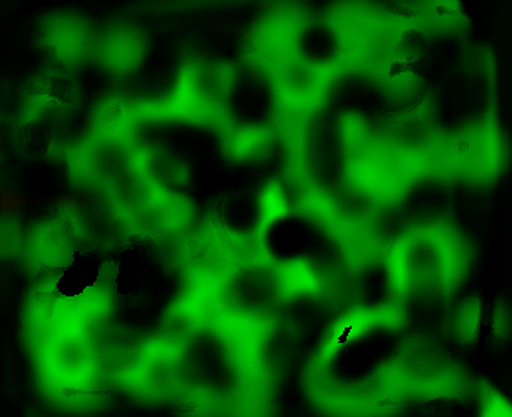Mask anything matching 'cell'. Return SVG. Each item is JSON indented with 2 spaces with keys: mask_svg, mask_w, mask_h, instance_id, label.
<instances>
[{
  "mask_svg": "<svg viewBox=\"0 0 512 417\" xmlns=\"http://www.w3.org/2000/svg\"><path fill=\"white\" fill-rule=\"evenodd\" d=\"M133 113L121 97L102 100L94 113V133L107 135H128Z\"/></svg>",
  "mask_w": 512,
  "mask_h": 417,
  "instance_id": "5b68a950",
  "label": "cell"
},
{
  "mask_svg": "<svg viewBox=\"0 0 512 417\" xmlns=\"http://www.w3.org/2000/svg\"><path fill=\"white\" fill-rule=\"evenodd\" d=\"M388 276L400 300L423 311L444 305L466 266V250L449 226H418L387 252Z\"/></svg>",
  "mask_w": 512,
  "mask_h": 417,
  "instance_id": "6da1fadb",
  "label": "cell"
},
{
  "mask_svg": "<svg viewBox=\"0 0 512 417\" xmlns=\"http://www.w3.org/2000/svg\"><path fill=\"white\" fill-rule=\"evenodd\" d=\"M269 73L278 100L295 111H313L331 78L330 69L309 63L288 45L273 52Z\"/></svg>",
  "mask_w": 512,
  "mask_h": 417,
  "instance_id": "3957f363",
  "label": "cell"
},
{
  "mask_svg": "<svg viewBox=\"0 0 512 417\" xmlns=\"http://www.w3.org/2000/svg\"><path fill=\"white\" fill-rule=\"evenodd\" d=\"M399 392L418 393L425 397H456L461 386V371L449 352L426 335L407 338L400 345L394 361L388 364Z\"/></svg>",
  "mask_w": 512,
  "mask_h": 417,
  "instance_id": "7a4b0ae2",
  "label": "cell"
},
{
  "mask_svg": "<svg viewBox=\"0 0 512 417\" xmlns=\"http://www.w3.org/2000/svg\"><path fill=\"white\" fill-rule=\"evenodd\" d=\"M137 166L164 192H171V188L180 187L187 181V169L182 162L159 147L138 150Z\"/></svg>",
  "mask_w": 512,
  "mask_h": 417,
  "instance_id": "277c9868",
  "label": "cell"
},
{
  "mask_svg": "<svg viewBox=\"0 0 512 417\" xmlns=\"http://www.w3.org/2000/svg\"><path fill=\"white\" fill-rule=\"evenodd\" d=\"M481 324V302L478 297H469L459 305L452 318H450V330L454 337L464 345H471L478 340Z\"/></svg>",
  "mask_w": 512,
  "mask_h": 417,
  "instance_id": "8992f818",
  "label": "cell"
}]
</instances>
